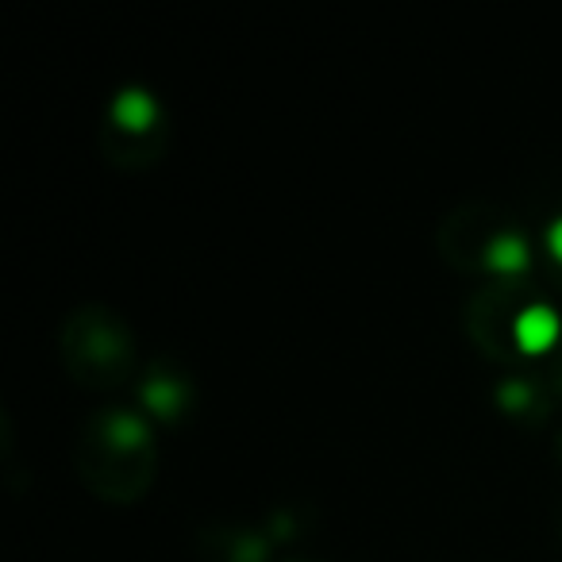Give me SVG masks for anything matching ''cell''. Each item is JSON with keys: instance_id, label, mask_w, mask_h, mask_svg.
Here are the masks:
<instances>
[{"instance_id": "1", "label": "cell", "mask_w": 562, "mask_h": 562, "mask_svg": "<svg viewBox=\"0 0 562 562\" xmlns=\"http://www.w3.org/2000/svg\"><path fill=\"white\" fill-rule=\"evenodd\" d=\"M74 467L86 490L101 501H139L158 470L155 436L127 408H101L81 431Z\"/></svg>"}, {"instance_id": "2", "label": "cell", "mask_w": 562, "mask_h": 562, "mask_svg": "<svg viewBox=\"0 0 562 562\" xmlns=\"http://www.w3.org/2000/svg\"><path fill=\"white\" fill-rule=\"evenodd\" d=\"M436 250L451 270L493 281H524L531 266L528 235L493 204H462L436 227Z\"/></svg>"}, {"instance_id": "3", "label": "cell", "mask_w": 562, "mask_h": 562, "mask_svg": "<svg viewBox=\"0 0 562 562\" xmlns=\"http://www.w3.org/2000/svg\"><path fill=\"white\" fill-rule=\"evenodd\" d=\"M58 355L66 374L86 390H116L135 370V336L109 305H81L63 321Z\"/></svg>"}, {"instance_id": "4", "label": "cell", "mask_w": 562, "mask_h": 562, "mask_svg": "<svg viewBox=\"0 0 562 562\" xmlns=\"http://www.w3.org/2000/svg\"><path fill=\"white\" fill-rule=\"evenodd\" d=\"M166 139H170V124L162 116V104L147 89H124V93H116L101 132H97L104 158L127 173H139L147 166H155L166 150Z\"/></svg>"}, {"instance_id": "5", "label": "cell", "mask_w": 562, "mask_h": 562, "mask_svg": "<svg viewBox=\"0 0 562 562\" xmlns=\"http://www.w3.org/2000/svg\"><path fill=\"white\" fill-rule=\"evenodd\" d=\"M539 297H531L528 281H490L482 293H474L467 305V336L474 339V347L493 359L497 367L516 370L528 367V355L520 351V339H516V328H520V316L528 313V305Z\"/></svg>"}, {"instance_id": "6", "label": "cell", "mask_w": 562, "mask_h": 562, "mask_svg": "<svg viewBox=\"0 0 562 562\" xmlns=\"http://www.w3.org/2000/svg\"><path fill=\"white\" fill-rule=\"evenodd\" d=\"M143 405L162 424H178L189 413V405H193L189 378L178 367H150L147 382H143Z\"/></svg>"}, {"instance_id": "7", "label": "cell", "mask_w": 562, "mask_h": 562, "mask_svg": "<svg viewBox=\"0 0 562 562\" xmlns=\"http://www.w3.org/2000/svg\"><path fill=\"white\" fill-rule=\"evenodd\" d=\"M201 554H212V562H266L270 539L258 528H204Z\"/></svg>"}, {"instance_id": "8", "label": "cell", "mask_w": 562, "mask_h": 562, "mask_svg": "<svg viewBox=\"0 0 562 562\" xmlns=\"http://www.w3.org/2000/svg\"><path fill=\"white\" fill-rule=\"evenodd\" d=\"M497 401H501V408H505V413L524 416V420H539V416L554 405V401L539 390V382H531V378H524V374L501 382L497 385Z\"/></svg>"}, {"instance_id": "9", "label": "cell", "mask_w": 562, "mask_h": 562, "mask_svg": "<svg viewBox=\"0 0 562 562\" xmlns=\"http://www.w3.org/2000/svg\"><path fill=\"white\" fill-rule=\"evenodd\" d=\"M543 390H547V397H551L554 405H562V336H559L554 351L547 355V362H543Z\"/></svg>"}, {"instance_id": "10", "label": "cell", "mask_w": 562, "mask_h": 562, "mask_svg": "<svg viewBox=\"0 0 562 562\" xmlns=\"http://www.w3.org/2000/svg\"><path fill=\"white\" fill-rule=\"evenodd\" d=\"M554 281H559V285H562V273H554Z\"/></svg>"}]
</instances>
